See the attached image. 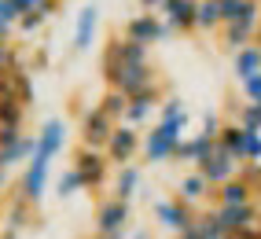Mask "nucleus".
<instances>
[{
	"instance_id": "28",
	"label": "nucleus",
	"mask_w": 261,
	"mask_h": 239,
	"mask_svg": "<svg viewBox=\"0 0 261 239\" xmlns=\"http://www.w3.org/2000/svg\"><path fill=\"white\" fill-rule=\"evenodd\" d=\"M159 122H180V125L191 122V114H188V107H184V99H180V96H166V99H162V107H159Z\"/></svg>"
},
{
	"instance_id": "29",
	"label": "nucleus",
	"mask_w": 261,
	"mask_h": 239,
	"mask_svg": "<svg viewBox=\"0 0 261 239\" xmlns=\"http://www.w3.org/2000/svg\"><path fill=\"white\" fill-rule=\"evenodd\" d=\"M77 192H85V180H81V173L74 166H66L63 173H59V180H56V195L59 199H74Z\"/></svg>"
},
{
	"instance_id": "4",
	"label": "nucleus",
	"mask_w": 261,
	"mask_h": 239,
	"mask_svg": "<svg viewBox=\"0 0 261 239\" xmlns=\"http://www.w3.org/2000/svg\"><path fill=\"white\" fill-rule=\"evenodd\" d=\"M169 33H173V30L162 22V15H154V11H140V15H133V19H125V26H121V37L144 44V48L162 44Z\"/></svg>"
},
{
	"instance_id": "25",
	"label": "nucleus",
	"mask_w": 261,
	"mask_h": 239,
	"mask_svg": "<svg viewBox=\"0 0 261 239\" xmlns=\"http://www.w3.org/2000/svg\"><path fill=\"white\" fill-rule=\"evenodd\" d=\"M224 26V15H221V0H199V30L202 33H214Z\"/></svg>"
},
{
	"instance_id": "54",
	"label": "nucleus",
	"mask_w": 261,
	"mask_h": 239,
	"mask_svg": "<svg viewBox=\"0 0 261 239\" xmlns=\"http://www.w3.org/2000/svg\"><path fill=\"white\" fill-rule=\"evenodd\" d=\"M257 107H261V103H257Z\"/></svg>"
},
{
	"instance_id": "42",
	"label": "nucleus",
	"mask_w": 261,
	"mask_h": 239,
	"mask_svg": "<svg viewBox=\"0 0 261 239\" xmlns=\"http://www.w3.org/2000/svg\"><path fill=\"white\" fill-rule=\"evenodd\" d=\"M228 239H261V225H254V228H243V232H236V235H228Z\"/></svg>"
},
{
	"instance_id": "30",
	"label": "nucleus",
	"mask_w": 261,
	"mask_h": 239,
	"mask_svg": "<svg viewBox=\"0 0 261 239\" xmlns=\"http://www.w3.org/2000/svg\"><path fill=\"white\" fill-rule=\"evenodd\" d=\"M22 122H26V107H22L15 96H4V99H0V125L22 129Z\"/></svg>"
},
{
	"instance_id": "41",
	"label": "nucleus",
	"mask_w": 261,
	"mask_h": 239,
	"mask_svg": "<svg viewBox=\"0 0 261 239\" xmlns=\"http://www.w3.org/2000/svg\"><path fill=\"white\" fill-rule=\"evenodd\" d=\"M11 4L19 8L22 15H30V11H37V8H41V0H11Z\"/></svg>"
},
{
	"instance_id": "6",
	"label": "nucleus",
	"mask_w": 261,
	"mask_h": 239,
	"mask_svg": "<svg viewBox=\"0 0 261 239\" xmlns=\"http://www.w3.org/2000/svg\"><path fill=\"white\" fill-rule=\"evenodd\" d=\"M114 129H118V122H111V118L103 114L99 107H89V111L81 114V129H77V136H81V147L107 151V144H111Z\"/></svg>"
},
{
	"instance_id": "8",
	"label": "nucleus",
	"mask_w": 261,
	"mask_h": 239,
	"mask_svg": "<svg viewBox=\"0 0 261 239\" xmlns=\"http://www.w3.org/2000/svg\"><path fill=\"white\" fill-rule=\"evenodd\" d=\"M140 151H144V136L136 132L133 125H118L103 155H107V162H111V166H118V169H121V166H133V158L140 155Z\"/></svg>"
},
{
	"instance_id": "11",
	"label": "nucleus",
	"mask_w": 261,
	"mask_h": 239,
	"mask_svg": "<svg viewBox=\"0 0 261 239\" xmlns=\"http://www.w3.org/2000/svg\"><path fill=\"white\" fill-rule=\"evenodd\" d=\"M159 15H162V22H166L173 33H191V30H199V0H169Z\"/></svg>"
},
{
	"instance_id": "37",
	"label": "nucleus",
	"mask_w": 261,
	"mask_h": 239,
	"mask_svg": "<svg viewBox=\"0 0 261 239\" xmlns=\"http://www.w3.org/2000/svg\"><path fill=\"white\" fill-rule=\"evenodd\" d=\"M243 85V96H247V103H261V74L247 77V81H239Z\"/></svg>"
},
{
	"instance_id": "46",
	"label": "nucleus",
	"mask_w": 261,
	"mask_h": 239,
	"mask_svg": "<svg viewBox=\"0 0 261 239\" xmlns=\"http://www.w3.org/2000/svg\"><path fill=\"white\" fill-rule=\"evenodd\" d=\"M129 239H151V232H144V228H136V232H133Z\"/></svg>"
},
{
	"instance_id": "18",
	"label": "nucleus",
	"mask_w": 261,
	"mask_h": 239,
	"mask_svg": "<svg viewBox=\"0 0 261 239\" xmlns=\"http://www.w3.org/2000/svg\"><path fill=\"white\" fill-rule=\"evenodd\" d=\"M214 147H217V140H210V136H202V132L184 136V144L177 147V158H173V162H191V166H199V162H206V158L214 155Z\"/></svg>"
},
{
	"instance_id": "38",
	"label": "nucleus",
	"mask_w": 261,
	"mask_h": 239,
	"mask_svg": "<svg viewBox=\"0 0 261 239\" xmlns=\"http://www.w3.org/2000/svg\"><path fill=\"white\" fill-rule=\"evenodd\" d=\"M44 22H48V19H44L41 11H30V15H22V19H19V30H22V33H37Z\"/></svg>"
},
{
	"instance_id": "1",
	"label": "nucleus",
	"mask_w": 261,
	"mask_h": 239,
	"mask_svg": "<svg viewBox=\"0 0 261 239\" xmlns=\"http://www.w3.org/2000/svg\"><path fill=\"white\" fill-rule=\"evenodd\" d=\"M133 221V202L121 199H99L92 210V239H125Z\"/></svg>"
},
{
	"instance_id": "5",
	"label": "nucleus",
	"mask_w": 261,
	"mask_h": 239,
	"mask_svg": "<svg viewBox=\"0 0 261 239\" xmlns=\"http://www.w3.org/2000/svg\"><path fill=\"white\" fill-rule=\"evenodd\" d=\"M70 166L81 173V180H85V192H99V188L111 180V162H107V155H103V151L77 147Z\"/></svg>"
},
{
	"instance_id": "20",
	"label": "nucleus",
	"mask_w": 261,
	"mask_h": 239,
	"mask_svg": "<svg viewBox=\"0 0 261 239\" xmlns=\"http://www.w3.org/2000/svg\"><path fill=\"white\" fill-rule=\"evenodd\" d=\"M99 70H103V81H107V89H118L121 74H125V63H121V52H118V37H111L107 44H103Z\"/></svg>"
},
{
	"instance_id": "3",
	"label": "nucleus",
	"mask_w": 261,
	"mask_h": 239,
	"mask_svg": "<svg viewBox=\"0 0 261 239\" xmlns=\"http://www.w3.org/2000/svg\"><path fill=\"white\" fill-rule=\"evenodd\" d=\"M184 129L180 122H154L151 132H144V158L147 162H173L177 147L184 144Z\"/></svg>"
},
{
	"instance_id": "14",
	"label": "nucleus",
	"mask_w": 261,
	"mask_h": 239,
	"mask_svg": "<svg viewBox=\"0 0 261 239\" xmlns=\"http://www.w3.org/2000/svg\"><path fill=\"white\" fill-rule=\"evenodd\" d=\"M162 85H159V89H147V92H140V96H133L129 99V111H125V122H121V125H144L147 122V118L154 114V107H162Z\"/></svg>"
},
{
	"instance_id": "47",
	"label": "nucleus",
	"mask_w": 261,
	"mask_h": 239,
	"mask_svg": "<svg viewBox=\"0 0 261 239\" xmlns=\"http://www.w3.org/2000/svg\"><path fill=\"white\" fill-rule=\"evenodd\" d=\"M4 188H8V173L0 169V192H4Z\"/></svg>"
},
{
	"instance_id": "35",
	"label": "nucleus",
	"mask_w": 261,
	"mask_h": 239,
	"mask_svg": "<svg viewBox=\"0 0 261 239\" xmlns=\"http://www.w3.org/2000/svg\"><path fill=\"white\" fill-rule=\"evenodd\" d=\"M221 129H224V125H221L217 111H202V129H199V132H202V136H210V140H217Z\"/></svg>"
},
{
	"instance_id": "31",
	"label": "nucleus",
	"mask_w": 261,
	"mask_h": 239,
	"mask_svg": "<svg viewBox=\"0 0 261 239\" xmlns=\"http://www.w3.org/2000/svg\"><path fill=\"white\" fill-rule=\"evenodd\" d=\"M118 52H121V63H125V66H144L147 63V48L136 44V41L118 37Z\"/></svg>"
},
{
	"instance_id": "48",
	"label": "nucleus",
	"mask_w": 261,
	"mask_h": 239,
	"mask_svg": "<svg viewBox=\"0 0 261 239\" xmlns=\"http://www.w3.org/2000/svg\"><path fill=\"white\" fill-rule=\"evenodd\" d=\"M0 239H19V232H8V228H4V235H0Z\"/></svg>"
},
{
	"instance_id": "32",
	"label": "nucleus",
	"mask_w": 261,
	"mask_h": 239,
	"mask_svg": "<svg viewBox=\"0 0 261 239\" xmlns=\"http://www.w3.org/2000/svg\"><path fill=\"white\" fill-rule=\"evenodd\" d=\"M15 70H26V66H22L19 48L8 41V44H0V74H15Z\"/></svg>"
},
{
	"instance_id": "51",
	"label": "nucleus",
	"mask_w": 261,
	"mask_h": 239,
	"mask_svg": "<svg viewBox=\"0 0 261 239\" xmlns=\"http://www.w3.org/2000/svg\"><path fill=\"white\" fill-rule=\"evenodd\" d=\"M257 4H261V0H257Z\"/></svg>"
},
{
	"instance_id": "9",
	"label": "nucleus",
	"mask_w": 261,
	"mask_h": 239,
	"mask_svg": "<svg viewBox=\"0 0 261 239\" xmlns=\"http://www.w3.org/2000/svg\"><path fill=\"white\" fill-rule=\"evenodd\" d=\"M37 225L41 228V214H37V206L19 192V184L11 188V195H8V202H4V228L8 232H22V228H33Z\"/></svg>"
},
{
	"instance_id": "49",
	"label": "nucleus",
	"mask_w": 261,
	"mask_h": 239,
	"mask_svg": "<svg viewBox=\"0 0 261 239\" xmlns=\"http://www.w3.org/2000/svg\"><path fill=\"white\" fill-rule=\"evenodd\" d=\"M254 44H261V26H257V37H254Z\"/></svg>"
},
{
	"instance_id": "39",
	"label": "nucleus",
	"mask_w": 261,
	"mask_h": 239,
	"mask_svg": "<svg viewBox=\"0 0 261 239\" xmlns=\"http://www.w3.org/2000/svg\"><path fill=\"white\" fill-rule=\"evenodd\" d=\"M22 129H11V125H0V147H11V144H19L22 140Z\"/></svg>"
},
{
	"instance_id": "10",
	"label": "nucleus",
	"mask_w": 261,
	"mask_h": 239,
	"mask_svg": "<svg viewBox=\"0 0 261 239\" xmlns=\"http://www.w3.org/2000/svg\"><path fill=\"white\" fill-rule=\"evenodd\" d=\"M195 169H199L206 180H210V188H221V184H228V180H236V177H239L243 162H239L236 155H228V151L217 144V147H214V155L206 158V162H199Z\"/></svg>"
},
{
	"instance_id": "53",
	"label": "nucleus",
	"mask_w": 261,
	"mask_h": 239,
	"mask_svg": "<svg viewBox=\"0 0 261 239\" xmlns=\"http://www.w3.org/2000/svg\"><path fill=\"white\" fill-rule=\"evenodd\" d=\"M257 225H261V221H257Z\"/></svg>"
},
{
	"instance_id": "17",
	"label": "nucleus",
	"mask_w": 261,
	"mask_h": 239,
	"mask_svg": "<svg viewBox=\"0 0 261 239\" xmlns=\"http://www.w3.org/2000/svg\"><path fill=\"white\" fill-rule=\"evenodd\" d=\"M177 239H228V232L221 228V221H217V214L210 206V210H199V217L191 221Z\"/></svg>"
},
{
	"instance_id": "13",
	"label": "nucleus",
	"mask_w": 261,
	"mask_h": 239,
	"mask_svg": "<svg viewBox=\"0 0 261 239\" xmlns=\"http://www.w3.org/2000/svg\"><path fill=\"white\" fill-rule=\"evenodd\" d=\"M147 89H159V70H154L151 63H144V66H125V74H121V81H118V92H125V96L133 99V96H140V92H147Z\"/></svg>"
},
{
	"instance_id": "34",
	"label": "nucleus",
	"mask_w": 261,
	"mask_h": 239,
	"mask_svg": "<svg viewBox=\"0 0 261 239\" xmlns=\"http://www.w3.org/2000/svg\"><path fill=\"white\" fill-rule=\"evenodd\" d=\"M239 162H243V166H250V162H261V132H247Z\"/></svg>"
},
{
	"instance_id": "27",
	"label": "nucleus",
	"mask_w": 261,
	"mask_h": 239,
	"mask_svg": "<svg viewBox=\"0 0 261 239\" xmlns=\"http://www.w3.org/2000/svg\"><path fill=\"white\" fill-rule=\"evenodd\" d=\"M11 96L19 99V103L30 111V103L37 99V92H33V77H30V70H15L11 74Z\"/></svg>"
},
{
	"instance_id": "50",
	"label": "nucleus",
	"mask_w": 261,
	"mask_h": 239,
	"mask_svg": "<svg viewBox=\"0 0 261 239\" xmlns=\"http://www.w3.org/2000/svg\"><path fill=\"white\" fill-rule=\"evenodd\" d=\"M0 8H4V0H0Z\"/></svg>"
},
{
	"instance_id": "33",
	"label": "nucleus",
	"mask_w": 261,
	"mask_h": 239,
	"mask_svg": "<svg viewBox=\"0 0 261 239\" xmlns=\"http://www.w3.org/2000/svg\"><path fill=\"white\" fill-rule=\"evenodd\" d=\"M239 125L247 132H261V107L257 103H243L239 107Z\"/></svg>"
},
{
	"instance_id": "22",
	"label": "nucleus",
	"mask_w": 261,
	"mask_h": 239,
	"mask_svg": "<svg viewBox=\"0 0 261 239\" xmlns=\"http://www.w3.org/2000/svg\"><path fill=\"white\" fill-rule=\"evenodd\" d=\"M232 70L239 81H247L254 74H261V44H247V48H239V52L232 56Z\"/></svg>"
},
{
	"instance_id": "52",
	"label": "nucleus",
	"mask_w": 261,
	"mask_h": 239,
	"mask_svg": "<svg viewBox=\"0 0 261 239\" xmlns=\"http://www.w3.org/2000/svg\"><path fill=\"white\" fill-rule=\"evenodd\" d=\"M221 4H224V0H221Z\"/></svg>"
},
{
	"instance_id": "26",
	"label": "nucleus",
	"mask_w": 261,
	"mask_h": 239,
	"mask_svg": "<svg viewBox=\"0 0 261 239\" xmlns=\"http://www.w3.org/2000/svg\"><path fill=\"white\" fill-rule=\"evenodd\" d=\"M243 140H247V129H243L239 122H228L221 129V136H217V144L228 151V155H236V158L243 155Z\"/></svg>"
},
{
	"instance_id": "40",
	"label": "nucleus",
	"mask_w": 261,
	"mask_h": 239,
	"mask_svg": "<svg viewBox=\"0 0 261 239\" xmlns=\"http://www.w3.org/2000/svg\"><path fill=\"white\" fill-rule=\"evenodd\" d=\"M59 4H63V0H41V8H37V11L44 15V19H51V15L59 11Z\"/></svg>"
},
{
	"instance_id": "45",
	"label": "nucleus",
	"mask_w": 261,
	"mask_h": 239,
	"mask_svg": "<svg viewBox=\"0 0 261 239\" xmlns=\"http://www.w3.org/2000/svg\"><path fill=\"white\" fill-rule=\"evenodd\" d=\"M8 41H11V26L0 22V44H8Z\"/></svg>"
},
{
	"instance_id": "21",
	"label": "nucleus",
	"mask_w": 261,
	"mask_h": 239,
	"mask_svg": "<svg viewBox=\"0 0 261 239\" xmlns=\"http://www.w3.org/2000/svg\"><path fill=\"white\" fill-rule=\"evenodd\" d=\"M33 151H37V136H30V132H26L19 144H11V147H0V169L8 173L11 166H19V162H30V158H33Z\"/></svg>"
},
{
	"instance_id": "43",
	"label": "nucleus",
	"mask_w": 261,
	"mask_h": 239,
	"mask_svg": "<svg viewBox=\"0 0 261 239\" xmlns=\"http://www.w3.org/2000/svg\"><path fill=\"white\" fill-rule=\"evenodd\" d=\"M166 4H169V0H140V8H144V11H154V15H159Z\"/></svg>"
},
{
	"instance_id": "16",
	"label": "nucleus",
	"mask_w": 261,
	"mask_h": 239,
	"mask_svg": "<svg viewBox=\"0 0 261 239\" xmlns=\"http://www.w3.org/2000/svg\"><path fill=\"white\" fill-rule=\"evenodd\" d=\"M214 206H247V202H257V195L250 192V184L243 180V177H236V180H228V184H221V188H214Z\"/></svg>"
},
{
	"instance_id": "7",
	"label": "nucleus",
	"mask_w": 261,
	"mask_h": 239,
	"mask_svg": "<svg viewBox=\"0 0 261 239\" xmlns=\"http://www.w3.org/2000/svg\"><path fill=\"white\" fill-rule=\"evenodd\" d=\"M151 210H154V221H159L166 232H173V235H180V232L191 225V221L199 217V210L191 206V202L177 199V195H173V199H159Z\"/></svg>"
},
{
	"instance_id": "44",
	"label": "nucleus",
	"mask_w": 261,
	"mask_h": 239,
	"mask_svg": "<svg viewBox=\"0 0 261 239\" xmlns=\"http://www.w3.org/2000/svg\"><path fill=\"white\" fill-rule=\"evenodd\" d=\"M33 66H37V70H44V66H48V52H37V56H33Z\"/></svg>"
},
{
	"instance_id": "24",
	"label": "nucleus",
	"mask_w": 261,
	"mask_h": 239,
	"mask_svg": "<svg viewBox=\"0 0 261 239\" xmlns=\"http://www.w3.org/2000/svg\"><path fill=\"white\" fill-rule=\"evenodd\" d=\"M96 107L107 114L111 122L121 125V122H125V111H129V96H125V92H118V89H107V92L96 99Z\"/></svg>"
},
{
	"instance_id": "36",
	"label": "nucleus",
	"mask_w": 261,
	"mask_h": 239,
	"mask_svg": "<svg viewBox=\"0 0 261 239\" xmlns=\"http://www.w3.org/2000/svg\"><path fill=\"white\" fill-rule=\"evenodd\" d=\"M239 177L250 184V192H254V195H261V162H250V166H243V169H239Z\"/></svg>"
},
{
	"instance_id": "15",
	"label": "nucleus",
	"mask_w": 261,
	"mask_h": 239,
	"mask_svg": "<svg viewBox=\"0 0 261 239\" xmlns=\"http://www.w3.org/2000/svg\"><path fill=\"white\" fill-rule=\"evenodd\" d=\"M96 26H99V8L85 4L74 19V52H89L96 44Z\"/></svg>"
},
{
	"instance_id": "2",
	"label": "nucleus",
	"mask_w": 261,
	"mask_h": 239,
	"mask_svg": "<svg viewBox=\"0 0 261 239\" xmlns=\"http://www.w3.org/2000/svg\"><path fill=\"white\" fill-rule=\"evenodd\" d=\"M257 26H261V4H257V0H243V11L236 15V22L221 26V48H228V52L236 56L239 48L254 44Z\"/></svg>"
},
{
	"instance_id": "23",
	"label": "nucleus",
	"mask_w": 261,
	"mask_h": 239,
	"mask_svg": "<svg viewBox=\"0 0 261 239\" xmlns=\"http://www.w3.org/2000/svg\"><path fill=\"white\" fill-rule=\"evenodd\" d=\"M114 199H121V202H133V195L136 192H140V169H136V166H121L118 169V173H114Z\"/></svg>"
},
{
	"instance_id": "19",
	"label": "nucleus",
	"mask_w": 261,
	"mask_h": 239,
	"mask_svg": "<svg viewBox=\"0 0 261 239\" xmlns=\"http://www.w3.org/2000/svg\"><path fill=\"white\" fill-rule=\"evenodd\" d=\"M214 195V188H210V180H206L199 169H191V173H184L180 177V184H177V199H184V202H202V199H210Z\"/></svg>"
},
{
	"instance_id": "12",
	"label": "nucleus",
	"mask_w": 261,
	"mask_h": 239,
	"mask_svg": "<svg viewBox=\"0 0 261 239\" xmlns=\"http://www.w3.org/2000/svg\"><path fill=\"white\" fill-rule=\"evenodd\" d=\"M214 214H217L221 228L228 235H236L243 228H254L261 221V206H257V202H247V206H214Z\"/></svg>"
}]
</instances>
